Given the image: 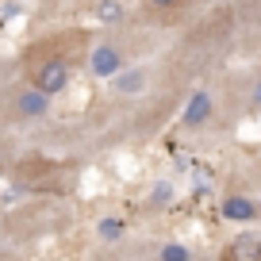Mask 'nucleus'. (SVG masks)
<instances>
[{"label": "nucleus", "instance_id": "10", "mask_svg": "<svg viewBox=\"0 0 261 261\" xmlns=\"http://www.w3.org/2000/svg\"><path fill=\"white\" fill-rule=\"evenodd\" d=\"M162 261H192V257H188V246L169 242V246H162Z\"/></svg>", "mask_w": 261, "mask_h": 261}, {"label": "nucleus", "instance_id": "5", "mask_svg": "<svg viewBox=\"0 0 261 261\" xmlns=\"http://www.w3.org/2000/svg\"><path fill=\"white\" fill-rule=\"evenodd\" d=\"M19 115H27V119H39V115H46V108H50V96H42L39 89H31V92H19Z\"/></svg>", "mask_w": 261, "mask_h": 261}, {"label": "nucleus", "instance_id": "13", "mask_svg": "<svg viewBox=\"0 0 261 261\" xmlns=\"http://www.w3.org/2000/svg\"><path fill=\"white\" fill-rule=\"evenodd\" d=\"M158 8H173V4H177V0H154Z\"/></svg>", "mask_w": 261, "mask_h": 261}, {"label": "nucleus", "instance_id": "9", "mask_svg": "<svg viewBox=\"0 0 261 261\" xmlns=\"http://www.w3.org/2000/svg\"><path fill=\"white\" fill-rule=\"evenodd\" d=\"M100 238H104V242H115V238L123 234V219H100Z\"/></svg>", "mask_w": 261, "mask_h": 261}, {"label": "nucleus", "instance_id": "3", "mask_svg": "<svg viewBox=\"0 0 261 261\" xmlns=\"http://www.w3.org/2000/svg\"><path fill=\"white\" fill-rule=\"evenodd\" d=\"M223 261H261V238H253V234L234 238Z\"/></svg>", "mask_w": 261, "mask_h": 261}, {"label": "nucleus", "instance_id": "8", "mask_svg": "<svg viewBox=\"0 0 261 261\" xmlns=\"http://www.w3.org/2000/svg\"><path fill=\"white\" fill-rule=\"evenodd\" d=\"M96 16H100V23H119V19H123V4H119V0H100Z\"/></svg>", "mask_w": 261, "mask_h": 261}, {"label": "nucleus", "instance_id": "2", "mask_svg": "<svg viewBox=\"0 0 261 261\" xmlns=\"http://www.w3.org/2000/svg\"><path fill=\"white\" fill-rule=\"evenodd\" d=\"M123 69V54L115 46H96L92 50V73L96 77H115Z\"/></svg>", "mask_w": 261, "mask_h": 261}, {"label": "nucleus", "instance_id": "11", "mask_svg": "<svg viewBox=\"0 0 261 261\" xmlns=\"http://www.w3.org/2000/svg\"><path fill=\"white\" fill-rule=\"evenodd\" d=\"M169 196H173V188H169V185H165V180H162V185L154 188V204H165Z\"/></svg>", "mask_w": 261, "mask_h": 261}, {"label": "nucleus", "instance_id": "6", "mask_svg": "<svg viewBox=\"0 0 261 261\" xmlns=\"http://www.w3.org/2000/svg\"><path fill=\"white\" fill-rule=\"evenodd\" d=\"M223 215L234 219V223H246V219L257 215V207H253V200H246V196H227V200H223Z\"/></svg>", "mask_w": 261, "mask_h": 261}, {"label": "nucleus", "instance_id": "4", "mask_svg": "<svg viewBox=\"0 0 261 261\" xmlns=\"http://www.w3.org/2000/svg\"><path fill=\"white\" fill-rule=\"evenodd\" d=\"M207 115H212V96L200 89V92H192V100H188V108H185V127H200Z\"/></svg>", "mask_w": 261, "mask_h": 261}, {"label": "nucleus", "instance_id": "7", "mask_svg": "<svg viewBox=\"0 0 261 261\" xmlns=\"http://www.w3.org/2000/svg\"><path fill=\"white\" fill-rule=\"evenodd\" d=\"M112 89L123 92V96H130V92H139V89H142V73H139V69H135V73H115Z\"/></svg>", "mask_w": 261, "mask_h": 261}, {"label": "nucleus", "instance_id": "1", "mask_svg": "<svg viewBox=\"0 0 261 261\" xmlns=\"http://www.w3.org/2000/svg\"><path fill=\"white\" fill-rule=\"evenodd\" d=\"M65 85H69V65H65L62 58H50L46 65H39V73H35V89H39L42 96H54V92H62Z\"/></svg>", "mask_w": 261, "mask_h": 261}, {"label": "nucleus", "instance_id": "12", "mask_svg": "<svg viewBox=\"0 0 261 261\" xmlns=\"http://www.w3.org/2000/svg\"><path fill=\"white\" fill-rule=\"evenodd\" d=\"M253 104L261 108V81H257V89H253Z\"/></svg>", "mask_w": 261, "mask_h": 261}]
</instances>
